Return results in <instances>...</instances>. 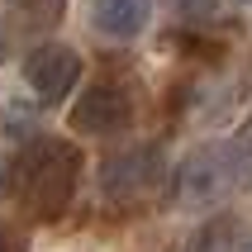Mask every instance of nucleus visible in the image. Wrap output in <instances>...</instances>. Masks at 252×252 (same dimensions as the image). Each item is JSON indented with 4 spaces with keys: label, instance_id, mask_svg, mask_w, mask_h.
Masks as SVG:
<instances>
[{
    "label": "nucleus",
    "instance_id": "nucleus-1",
    "mask_svg": "<svg viewBox=\"0 0 252 252\" xmlns=\"http://www.w3.org/2000/svg\"><path fill=\"white\" fill-rule=\"evenodd\" d=\"M81 171H86V157L76 143L57 138V133H33L19 148V157L5 167V181H10L14 200H19V210L29 219L57 224L76 200Z\"/></svg>",
    "mask_w": 252,
    "mask_h": 252
},
{
    "label": "nucleus",
    "instance_id": "nucleus-2",
    "mask_svg": "<svg viewBox=\"0 0 252 252\" xmlns=\"http://www.w3.org/2000/svg\"><path fill=\"white\" fill-rule=\"evenodd\" d=\"M100 200L110 210H138L162 190L167 181V157L157 143H133V148H119L100 162Z\"/></svg>",
    "mask_w": 252,
    "mask_h": 252
},
{
    "label": "nucleus",
    "instance_id": "nucleus-3",
    "mask_svg": "<svg viewBox=\"0 0 252 252\" xmlns=\"http://www.w3.org/2000/svg\"><path fill=\"white\" fill-rule=\"evenodd\" d=\"M238 186V171H233V153L228 143H205L186 157L176 176H171V200L181 210H214L219 200Z\"/></svg>",
    "mask_w": 252,
    "mask_h": 252
},
{
    "label": "nucleus",
    "instance_id": "nucleus-4",
    "mask_svg": "<svg viewBox=\"0 0 252 252\" xmlns=\"http://www.w3.org/2000/svg\"><path fill=\"white\" fill-rule=\"evenodd\" d=\"M67 124L86 138H114V133H124L133 124V95H128V86L119 81H95L86 86L76 105L67 110Z\"/></svg>",
    "mask_w": 252,
    "mask_h": 252
},
{
    "label": "nucleus",
    "instance_id": "nucleus-5",
    "mask_svg": "<svg viewBox=\"0 0 252 252\" xmlns=\"http://www.w3.org/2000/svg\"><path fill=\"white\" fill-rule=\"evenodd\" d=\"M76 76H81V57L67 43H38L24 57V86L33 91L38 105H62L71 95Z\"/></svg>",
    "mask_w": 252,
    "mask_h": 252
},
{
    "label": "nucleus",
    "instance_id": "nucleus-6",
    "mask_svg": "<svg viewBox=\"0 0 252 252\" xmlns=\"http://www.w3.org/2000/svg\"><path fill=\"white\" fill-rule=\"evenodd\" d=\"M153 19V0H91V29L114 43L138 38Z\"/></svg>",
    "mask_w": 252,
    "mask_h": 252
},
{
    "label": "nucleus",
    "instance_id": "nucleus-7",
    "mask_svg": "<svg viewBox=\"0 0 252 252\" xmlns=\"http://www.w3.org/2000/svg\"><path fill=\"white\" fill-rule=\"evenodd\" d=\"M233 248H238V224H233L228 214L210 219V224L195 233V243H190V252H233Z\"/></svg>",
    "mask_w": 252,
    "mask_h": 252
},
{
    "label": "nucleus",
    "instance_id": "nucleus-8",
    "mask_svg": "<svg viewBox=\"0 0 252 252\" xmlns=\"http://www.w3.org/2000/svg\"><path fill=\"white\" fill-rule=\"evenodd\" d=\"M176 10H181V19L186 24H195V29H210V24H224L228 19V0H171Z\"/></svg>",
    "mask_w": 252,
    "mask_h": 252
},
{
    "label": "nucleus",
    "instance_id": "nucleus-9",
    "mask_svg": "<svg viewBox=\"0 0 252 252\" xmlns=\"http://www.w3.org/2000/svg\"><path fill=\"white\" fill-rule=\"evenodd\" d=\"M228 153H233V171H238V186H252V119L228 138Z\"/></svg>",
    "mask_w": 252,
    "mask_h": 252
},
{
    "label": "nucleus",
    "instance_id": "nucleus-10",
    "mask_svg": "<svg viewBox=\"0 0 252 252\" xmlns=\"http://www.w3.org/2000/svg\"><path fill=\"white\" fill-rule=\"evenodd\" d=\"M14 5H19L29 19H57V10H62V0H14Z\"/></svg>",
    "mask_w": 252,
    "mask_h": 252
},
{
    "label": "nucleus",
    "instance_id": "nucleus-11",
    "mask_svg": "<svg viewBox=\"0 0 252 252\" xmlns=\"http://www.w3.org/2000/svg\"><path fill=\"white\" fill-rule=\"evenodd\" d=\"M0 252H24V238L14 228H5V224H0Z\"/></svg>",
    "mask_w": 252,
    "mask_h": 252
},
{
    "label": "nucleus",
    "instance_id": "nucleus-12",
    "mask_svg": "<svg viewBox=\"0 0 252 252\" xmlns=\"http://www.w3.org/2000/svg\"><path fill=\"white\" fill-rule=\"evenodd\" d=\"M5 48H10V38H5V24H0V62H5Z\"/></svg>",
    "mask_w": 252,
    "mask_h": 252
},
{
    "label": "nucleus",
    "instance_id": "nucleus-13",
    "mask_svg": "<svg viewBox=\"0 0 252 252\" xmlns=\"http://www.w3.org/2000/svg\"><path fill=\"white\" fill-rule=\"evenodd\" d=\"M233 252H252V238H238V248H233Z\"/></svg>",
    "mask_w": 252,
    "mask_h": 252
},
{
    "label": "nucleus",
    "instance_id": "nucleus-14",
    "mask_svg": "<svg viewBox=\"0 0 252 252\" xmlns=\"http://www.w3.org/2000/svg\"><path fill=\"white\" fill-rule=\"evenodd\" d=\"M5 186H10V181H5V167H0V190H5Z\"/></svg>",
    "mask_w": 252,
    "mask_h": 252
},
{
    "label": "nucleus",
    "instance_id": "nucleus-15",
    "mask_svg": "<svg viewBox=\"0 0 252 252\" xmlns=\"http://www.w3.org/2000/svg\"><path fill=\"white\" fill-rule=\"evenodd\" d=\"M248 5H252V0H248Z\"/></svg>",
    "mask_w": 252,
    "mask_h": 252
}]
</instances>
